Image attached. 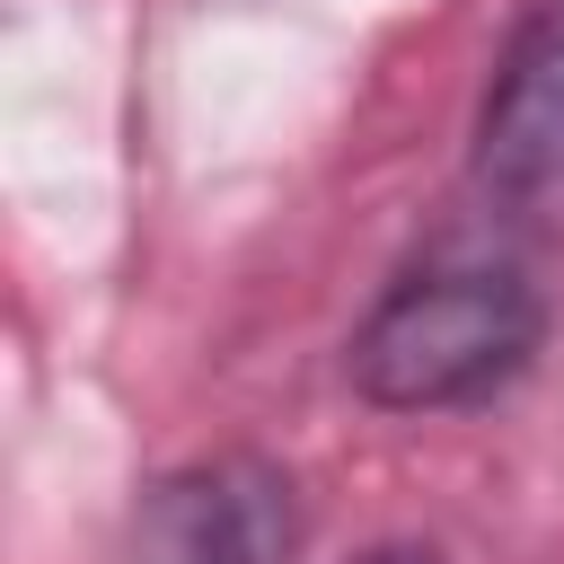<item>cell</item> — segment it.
<instances>
[{
  "mask_svg": "<svg viewBox=\"0 0 564 564\" xmlns=\"http://www.w3.org/2000/svg\"><path fill=\"white\" fill-rule=\"evenodd\" d=\"M546 344V291L502 247H432L379 282L344 335V379L379 414H458L502 397Z\"/></svg>",
  "mask_w": 564,
  "mask_h": 564,
  "instance_id": "obj_1",
  "label": "cell"
},
{
  "mask_svg": "<svg viewBox=\"0 0 564 564\" xmlns=\"http://www.w3.org/2000/svg\"><path fill=\"white\" fill-rule=\"evenodd\" d=\"M467 185L520 238L564 229V0H529L511 18L494 79L476 97Z\"/></svg>",
  "mask_w": 564,
  "mask_h": 564,
  "instance_id": "obj_2",
  "label": "cell"
},
{
  "mask_svg": "<svg viewBox=\"0 0 564 564\" xmlns=\"http://www.w3.org/2000/svg\"><path fill=\"white\" fill-rule=\"evenodd\" d=\"M300 555V485L264 449H212L159 467L115 538V564H291Z\"/></svg>",
  "mask_w": 564,
  "mask_h": 564,
  "instance_id": "obj_3",
  "label": "cell"
},
{
  "mask_svg": "<svg viewBox=\"0 0 564 564\" xmlns=\"http://www.w3.org/2000/svg\"><path fill=\"white\" fill-rule=\"evenodd\" d=\"M352 564H441V555H432L423 538H379V546H361Z\"/></svg>",
  "mask_w": 564,
  "mask_h": 564,
  "instance_id": "obj_4",
  "label": "cell"
}]
</instances>
